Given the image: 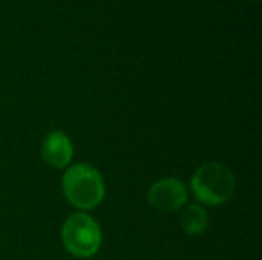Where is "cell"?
<instances>
[{
	"instance_id": "obj_3",
	"label": "cell",
	"mask_w": 262,
	"mask_h": 260,
	"mask_svg": "<svg viewBox=\"0 0 262 260\" xmlns=\"http://www.w3.org/2000/svg\"><path fill=\"white\" fill-rule=\"evenodd\" d=\"M61 242L69 254L81 259L92 257L101 247L100 225L86 213H74L61 227Z\"/></svg>"
},
{
	"instance_id": "obj_6",
	"label": "cell",
	"mask_w": 262,
	"mask_h": 260,
	"mask_svg": "<svg viewBox=\"0 0 262 260\" xmlns=\"http://www.w3.org/2000/svg\"><path fill=\"white\" fill-rule=\"evenodd\" d=\"M180 224H181V228L184 230L186 234L200 236V234H203L206 231V228L209 225L207 211L198 204L187 205L181 213Z\"/></svg>"
},
{
	"instance_id": "obj_1",
	"label": "cell",
	"mask_w": 262,
	"mask_h": 260,
	"mask_svg": "<svg viewBox=\"0 0 262 260\" xmlns=\"http://www.w3.org/2000/svg\"><path fill=\"white\" fill-rule=\"evenodd\" d=\"M190 188L201 204L215 207L233 196L236 178L227 166L209 161L196 169L190 181Z\"/></svg>"
},
{
	"instance_id": "obj_4",
	"label": "cell",
	"mask_w": 262,
	"mask_h": 260,
	"mask_svg": "<svg viewBox=\"0 0 262 260\" xmlns=\"http://www.w3.org/2000/svg\"><path fill=\"white\" fill-rule=\"evenodd\" d=\"M147 202L158 211H177L187 202V188L175 178L160 179L149 188Z\"/></svg>"
},
{
	"instance_id": "obj_5",
	"label": "cell",
	"mask_w": 262,
	"mask_h": 260,
	"mask_svg": "<svg viewBox=\"0 0 262 260\" xmlns=\"http://www.w3.org/2000/svg\"><path fill=\"white\" fill-rule=\"evenodd\" d=\"M74 149L69 136L64 132H49L41 143V158L52 169H64L69 166Z\"/></svg>"
},
{
	"instance_id": "obj_2",
	"label": "cell",
	"mask_w": 262,
	"mask_h": 260,
	"mask_svg": "<svg viewBox=\"0 0 262 260\" xmlns=\"http://www.w3.org/2000/svg\"><path fill=\"white\" fill-rule=\"evenodd\" d=\"M66 199L80 210L100 205L104 198V182L97 169L89 164H75L66 170L61 179Z\"/></svg>"
}]
</instances>
